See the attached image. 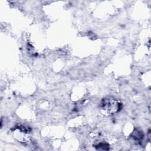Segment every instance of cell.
<instances>
[{
	"label": "cell",
	"mask_w": 151,
	"mask_h": 151,
	"mask_svg": "<svg viewBox=\"0 0 151 151\" xmlns=\"http://www.w3.org/2000/svg\"><path fill=\"white\" fill-rule=\"evenodd\" d=\"M122 104L113 97H106L100 104L101 112L106 116H111L118 113L122 109Z\"/></svg>",
	"instance_id": "cell-1"
}]
</instances>
